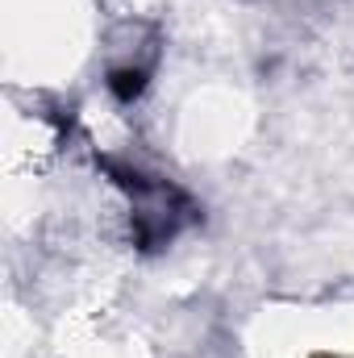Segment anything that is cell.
<instances>
[{
	"label": "cell",
	"instance_id": "obj_1",
	"mask_svg": "<svg viewBox=\"0 0 354 358\" xmlns=\"http://www.w3.org/2000/svg\"><path fill=\"white\" fill-rule=\"evenodd\" d=\"M113 92H117L121 100L138 96V92H142V71H117V76H113Z\"/></svg>",
	"mask_w": 354,
	"mask_h": 358
}]
</instances>
